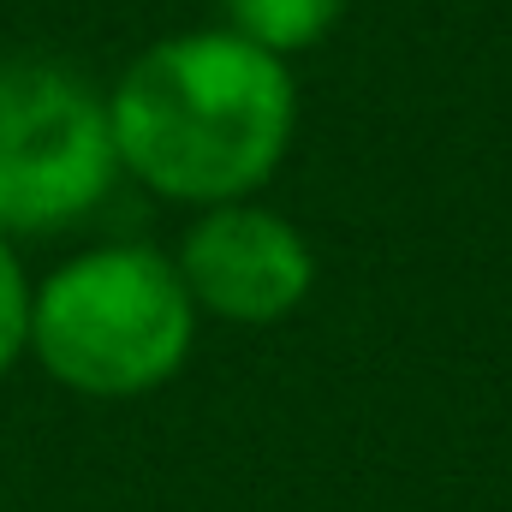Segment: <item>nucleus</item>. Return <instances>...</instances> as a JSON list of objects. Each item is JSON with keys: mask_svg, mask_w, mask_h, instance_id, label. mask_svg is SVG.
Returning a JSON list of instances; mask_svg holds the SVG:
<instances>
[{"mask_svg": "<svg viewBox=\"0 0 512 512\" xmlns=\"http://www.w3.org/2000/svg\"><path fill=\"white\" fill-rule=\"evenodd\" d=\"M221 12H227V30L292 60V54H310L316 42H328L346 0H221Z\"/></svg>", "mask_w": 512, "mask_h": 512, "instance_id": "obj_5", "label": "nucleus"}, {"mask_svg": "<svg viewBox=\"0 0 512 512\" xmlns=\"http://www.w3.org/2000/svg\"><path fill=\"white\" fill-rule=\"evenodd\" d=\"M197 304L155 245H90L36 280L30 358L78 399H143L197 346Z\"/></svg>", "mask_w": 512, "mask_h": 512, "instance_id": "obj_2", "label": "nucleus"}, {"mask_svg": "<svg viewBox=\"0 0 512 512\" xmlns=\"http://www.w3.org/2000/svg\"><path fill=\"white\" fill-rule=\"evenodd\" d=\"M30 304H36V280L24 274L12 233H0V382L30 358Z\"/></svg>", "mask_w": 512, "mask_h": 512, "instance_id": "obj_6", "label": "nucleus"}, {"mask_svg": "<svg viewBox=\"0 0 512 512\" xmlns=\"http://www.w3.org/2000/svg\"><path fill=\"white\" fill-rule=\"evenodd\" d=\"M120 173L179 209L256 197L298 137L292 60L227 24L149 42L108 90Z\"/></svg>", "mask_w": 512, "mask_h": 512, "instance_id": "obj_1", "label": "nucleus"}, {"mask_svg": "<svg viewBox=\"0 0 512 512\" xmlns=\"http://www.w3.org/2000/svg\"><path fill=\"white\" fill-rule=\"evenodd\" d=\"M120 149L108 96L54 60L0 66V233H54L108 203Z\"/></svg>", "mask_w": 512, "mask_h": 512, "instance_id": "obj_3", "label": "nucleus"}, {"mask_svg": "<svg viewBox=\"0 0 512 512\" xmlns=\"http://www.w3.org/2000/svg\"><path fill=\"white\" fill-rule=\"evenodd\" d=\"M173 268L197 304V316L233 322V328H274L286 322L310 286H316V251L298 233V221H286L268 203H221V209H197Z\"/></svg>", "mask_w": 512, "mask_h": 512, "instance_id": "obj_4", "label": "nucleus"}]
</instances>
